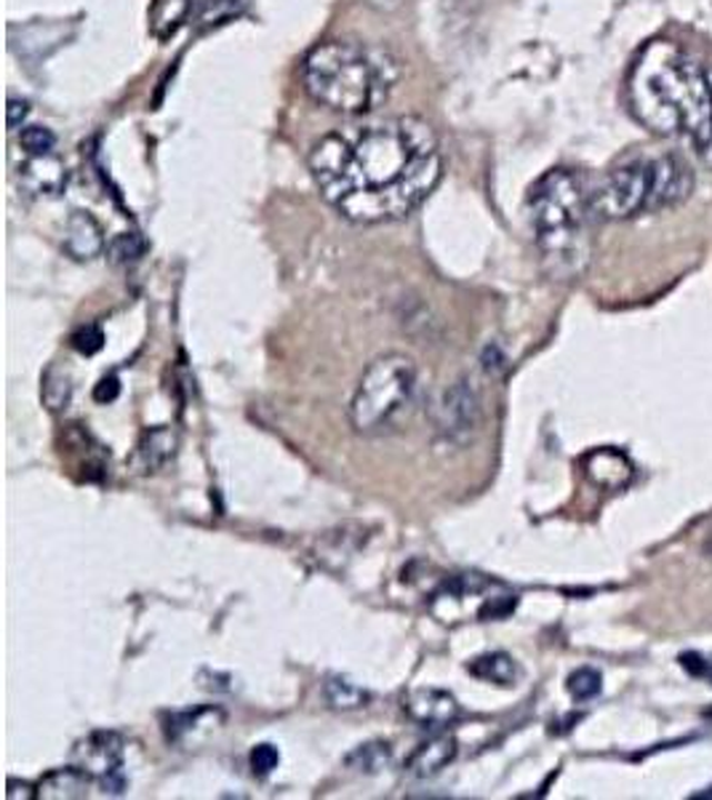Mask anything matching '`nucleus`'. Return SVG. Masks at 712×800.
Returning <instances> with one entry per match:
<instances>
[{
  "label": "nucleus",
  "mask_w": 712,
  "mask_h": 800,
  "mask_svg": "<svg viewBox=\"0 0 712 800\" xmlns=\"http://www.w3.org/2000/svg\"><path fill=\"white\" fill-rule=\"evenodd\" d=\"M179 449V436L171 427H152V430L142 432L139 438L134 453H131L129 464L134 467L139 476H150V472L161 470L163 464H169L174 459Z\"/></svg>",
  "instance_id": "12"
},
{
  "label": "nucleus",
  "mask_w": 712,
  "mask_h": 800,
  "mask_svg": "<svg viewBox=\"0 0 712 800\" xmlns=\"http://www.w3.org/2000/svg\"><path fill=\"white\" fill-rule=\"evenodd\" d=\"M369 3L374 6L377 11H382V13H392V11L401 9V6L405 3V0H369Z\"/></svg>",
  "instance_id": "30"
},
{
  "label": "nucleus",
  "mask_w": 712,
  "mask_h": 800,
  "mask_svg": "<svg viewBox=\"0 0 712 800\" xmlns=\"http://www.w3.org/2000/svg\"><path fill=\"white\" fill-rule=\"evenodd\" d=\"M70 344L76 347L81 356H97V352L104 347V333L99 326H83V329H78L76 333H72Z\"/></svg>",
  "instance_id": "26"
},
{
  "label": "nucleus",
  "mask_w": 712,
  "mask_h": 800,
  "mask_svg": "<svg viewBox=\"0 0 712 800\" xmlns=\"http://www.w3.org/2000/svg\"><path fill=\"white\" fill-rule=\"evenodd\" d=\"M64 251L78 262H89L104 251V232L89 211H76L64 222Z\"/></svg>",
  "instance_id": "13"
},
{
  "label": "nucleus",
  "mask_w": 712,
  "mask_h": 800,
  "mask_svg": "<svg viewBox=\"0 0 712 800\" xmlns=\"http://www.w3.org/2000/svg\"><path fill=\"white\" fill-rule=\"evenodd\" d=\"M19 177H22V184L30 192H36V196H59L64 184H68V171H64L62 160L54 158V152H49V156H30Z\"/></svg>",
  "instance_id": "15"
},
{
  "label": "nucleus",
  "mask_w": 712,
  "mask_h": 800,
  "mask_svg": "<svg viewBox=\"0 0 712 800\" xmlns=\"http://www.w3.org/2000/svg\"><path fill=\"white\" fill-rule=\"evenodd\" d=\"M24 118H28V102L9 99V129H17Z\"/></svg>",
  "instance_id": "29"
},
{
  "label": "nucleus",
  "mask_w": 712,
  "mask_h": 800,
  "mask_svg": "<svg viewBox=\"0 0 712 800\" xmlns=\"http://www.w3.org/2000/svg\"><path fill=\"white\" fill-rule=\"evenodd\" d=\"M310 173L321 196L350 222H392L414 211L441 182V144L414 116L350 123L312 147Z\"/></svg>",
  "instance_id": "1"
},
{
  "label": "nucleus",
  "mask_w": 712,
  "mask_h": 800,
  "mask_svg": "<svg viewBox=\"0 0 712 800\" xmlns=\"http://www.w3.org/2000/svg\"><path fill=\"white\" fill-rule=\"evenodd\" d=\"M302 80L318 104L344 116H361L388 99L395 83V62L388 53L350 40H329L304 57Z\"/></svg>",
  "instance_id": "4"
},
{
  "label": "nucleus",
  "mask_w": 712,
  "mask_h": 800,
  "mask_svg": "<svg viewBox=\"0 0 712 800\" xmlns=\"http://www.w3.org/2000/svg\"><path fill=\"white\" fill-rule=\"evenodd\" d=\"M190 9H192L190 0H152V9H150L152 36L158 40L174 36L179 27L184 24V19H188Z\"/></svg>",
  "instance_id": "18"
},
{
  "label": "nucleus",
  "mask_w": 712,
  "mask_h": 800,
  "mask_svg": "<svg viewBox=\"0 0 712 800\" xmlns=\"http://www.w3.org/2000/svg\"><path fill=\"white\" fill-rule=\"evenodd\" d=\"M582 470L590 483L603 491H622L635 476V467L622 451L616 449H595L582 459Z\"/></svg>",
  "instance_id": "11"
},
{
  "label": "nucleus",
  "mask_w": 712,
  "mask_h": 800,
  "mask_svg": "<svg viewBox=\"0 0 712 800\" xmlns=\"http://www.w3.org/2000/svg\"><path fill=\"white\" fill-rule=\"evenodd\" d=\"M457 758V739L449 737V733H438V737L428 739L411 752V758L405 760V771L417 779H432L438 777L451 760Z\"/></svg>",
  "instance_id": "14"
},
{
  "label": "nucleus",
  "mask_w": 712,
  "mask_h": 800,
  "mask_svg": "<svg viewBox=\"0 0 712 800\" xmlns=\"http://www.w3.org/2000/svg\"><path fill=\"white\" fill-rule=\"evenodd\" d=\"M94 779L89 773H83L76 766H68V769L51 771L49 777L41 779L38 784V798L49 800H70V798H86L89 796V787Z\"/></svg>",
  "instance_id": "16"
},
{
  "label": "nucleus",
  "mask_w": 712,
  "mask_h": 800,
  "mask_svg": "<svg viewBox=\"0 0 712 800\" xmlns=\"http://www.w3.org/2000/svg\"><path fill=\"white\" fill-rule=\"evenodd\" d=\"M38 792H32V787L28 782H17V779H9V790H6V798L9 800H32Z\"/></svg>",
  "instance_id": "28"
},
{
  "label": "nucleus",
  "mask_w": 712,
  "mask_h": 800,
  "mask_svg": "<svg viewBox=\"0 0 712 800\" xmlns=\"http://www.w3.org/2000/svg\"><path fill=\"white\" fill-rule=\"evenodd\" d=\"M704 550H708V556L712 558V533H710V539H708V542H704Z\"/></svg>",
  "instance_id": "32"
},
{
  "label": "nucleus",
  "mask_w": 712,
  "mask_h": 800,
  "mask_svg": "<svg viewBox=\"0 0 712 800\" xmlns=\"http://www.w3.org/2000/svg\"><path fill=\"white\" fill-rule=\"evenodd\" d=\"M704 678H708L712 683V659H708V667H704Z\"/></svg>",
  "instance_id": "31"
},
{
  "label": "nucleus",
  "mask_w": 712,
  "mask_h": 800,
  "mask_svg": "<svg viewBox=\"0 0 712 800\" xmlns=\"http://www.w3.org/2000/svg\"><path fill=\"white\" fill-rule=\"evenodd\" d=\"M43 400L51 411L68 409L72 400V379L68 371L62 369H49L43 377Z\"/></svg>",
  "instance_id": "21"
},
{
  "label": "nucleus",
  "mask_w": 712,
  "mask_h": 800,
  "mask_svg": "<svg viewBox=\"0 0 712 800\" xmlns=\"http://www.w3.org/2000/svg\"><path fill=\"white\" fill-rule=\"evenodd\" d=\"M432 422H435L438 436L454 446H464L478 432L481 424V400L478 392L459 379L451 387H445L441 398L432 406Z\"/></svg>",
  "instance_id": "8"
},
{
  "label": "nucleus",
  "mask_w": 712,
  "mask_h": 800,
  "mask_svg": "<svg viewBox=\"0 0 712 800\" xmlns=\"http://www.w3.org/2000/svg\"><path fill=\"white\" fill-rule=\"evenodd\" d=\"M565 689H569L571 699H576V702H588V699H595L598 693H601L603 678L601 672L592 670V667H579V670L571 672L569 680H565Z\"/></svg>",
  "instance_id": "22"
},
{
  "label": "nucleus",
  "mask_w": 712,
  "mask_h": 800,
  "mask_svg": "<svg viewBox=\"0 0 712 800\" xmlns=\"http://www.w3.org/2000/svg\"><path fill=\"white\" fill-rule=\"evenodd\" d=\"M249 763L257 777H268V773L275 771L278 763H281V752H278V747L272 744H257L254 750H251Z\"/></svg>",
  "instance_id": "25"
},
{
  "label": "nucleus",
  "mask_w": 712,
  "mask_h": 800,
  "mask_svg": "<svg viewBox=\"0 0 712 800\" xmlns=\"http://www.w3.org/2000/svg\"><path fill=\"white\" fill-rule=\"evenodd\" d=\"M417 366L414 360L398 356L377 358L363 371L350 403V422L363 436H379L398 427L414 409Z\"/></svg>",
  "instance_id": "6"
},
{
  "label": "nucleus",
  "mask_w": 712,
  "mask_h": 800,
  "mask_svg": "<svg viewBox=\"0 0 712 800\" xmlns=\"http://www.w3.org/2000/svg\"><path fill=\"white\" fill-rule=\"evenodd\" d=\"M468 672L472 678L497 686H515L518 678H521V667H518L515 659L504 651L483 653V657L472 659L468 664Z\"/></svg>",
  "instance_id": "17"
},
{
  "label": "nucleus",
  "mask_w": 712,
  "mask_h": 800,
  "mask_svg": "<svg viewBox=\"0 0 712 800\" xmlns=\"http://www.w3.org/2000/svg\"><path fill=\"white\" fill-rule=\"evenodd\" d=\"M72 766L102 782L104 792H123V739L116 731H94L72 747Z\"/></svg>",
  "instance_id": "9"
},
{
  "label": "nucleus",
  "mask_w": 712,
  "mask_h": 800,
  "mask_svg": "<svg viewBox=\"0 0 712 800\" xmlns=\"http://www.w3.org/2000/svg\"><path fill=\"white\" fill-rule=\"evenodd\" d=\"M694 190V173L670 152L619 160L592 184L598 219H635L681 206Z\"/></svg>",
  "instance_id": "5"
},
{
  "label": "nucleus",
  "mask_w": 712,
  "mask_h": 800,
  "mask_svg": "<svg viewBox=\"0 0 712 800\" xmlns=\"http://www.w3.org/2000/svg\"><path fill=\"white\" fill-rule=\"evenodd\" d=\"M144 240L137 236V232H121L108 243V253L116 264H129L134 259L142 257Z\"/></svg>",
  "instance_id": "23"
},
{
  "label": "nucleus",
  "mask_w": 712,
  "mask_h": 800,
  "mask_svg": "<svg viewBox=\"0 0 712 800\" xmlns=\"http://www.w3.org/2000/svg\"><path fill=\"white\" fill-rule=\"evenodd\" d=\"M628 104L659 137L689 139L712 169V59L672 40H651L630 67Z\"/></svg>",
  "instance_id": "2"
},
{
  "label": "nucleus",
  "mask_w": 712,
  "mask_h": 800,
  "mask_svg": "<svg viewBox=\"0 0 712 800\" xmlns=\"http://www.w3.org/2000/svg\"><path fill=\"white\" fill-rule=\"evenodd\" d=\"M405 716L417 723L430 726V729H441V726L454 723L459 718V704L449 691L441 689H417L405 697L403 702Z\"/></svg>",
  "instance_id": "10"
},
{
  "label": "nucleus",
  "mask_w": 712,
  "mask_h": 800,
  "mask_svg": "<svg viewBox=\"0 0 712 800\" xmlns=\"http://www.w3.org/2000/svg\"><path fill=\"white\" fill-rule=\"evenodd\" d=\"M323 693L334 710H358V707H363L365 702H369V693H365L361 686L352 683L350 678H342V676H331L329 680H325Z\"/></svg>",
  "instance_id": "20"
},
{
  "label": "nucleus",
  "mask_w": 712,
  "mask_h": 800,
  "mask_svg": "<svg viewBox=\"0 0 712 800\" xmlns=\"http://www.w3.org/2000/svg\"><path fill=\"white\" fill-rule=\"evenodd\" d=\"M515 592L494 579L481 573H457L432 592L430 609L441 622L457 624L468 619H478V622L502 619L515 609Z\"/></svg>",
  "instance_id": "7"
},
{
  "label": "nucleus",
  "mask_w": 712,
  "mask_h": 800,
  "mask_svg": "<svg viewBox=\"0 0 712 800\" xmlns=\"http://www.w3.org/2000/svg\"><path fill=\"white\" fill-rule=\"evenodd\" d=\"M531 232L550 278L574 280L592 253V182L571 169H552L525 198Z\"/></svg>",
  "instance_id": "3"
},
{
  "label": "nucleus",
  "mask_w": 712,
  "mask_h": 800,
  "mask_svg": "<svg viewBox=\"0 0 712 800\" xmlns=\"http://www.w3.org/2000/svg\"><path fill=\"white\" fill-rule=\"evenodd\" d=\"M118 396H121V379L118 377H102L94 387V400L97 403H112V400H118Z\"/></svg>",
  "instance_id": "27"
},
{
  "label": "nucleus",
  "mask_w": 712,
  "mask_h": 800,
  "mask_svg": "<svg viewBox=\"0 0 712 800\" xmlns=\"http://www.w3.org/2000/svg\"><path fill=\"white\" fill-rule=\"evenodd\" d=\"M19 142H22L30 156H49V152H54L57 137L54 131H49L46 126H28V129L22 131V137H19Z\"/></svg>",
  "instance_id": "24"
},
{
  "label": "nucleus",
  "mask_w": 712,
  "mask_h": 800,
  "mask_svg": "<svg viewBox=\"0 0 712 800\" xmlns=\"http://www.w3.org/2000/svg\"><path fill=\"white\" fill-rule=\"evenodd\" d=\"M344 763L358 773H379L392 763V750L388 742H365L344 758Z\"/></svg>",
  "instance_id": "19"
}]
</instances>
